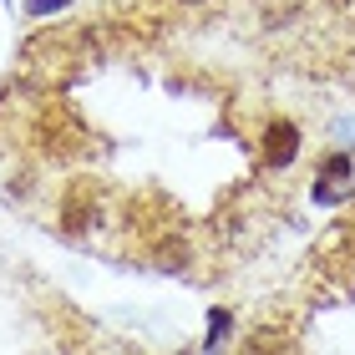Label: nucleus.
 <instances>
[{
    "label": "nucleus",
    "instance_id": "obj_3",
    "mask_svg": "<svg viewBox=\"0 0 355 355\" xmlns=\"http://www.w3.org/2000/svg\"><path fill=\"white\" fill-rule=\"evenodd\" d=\"M61 6H71V0H26V15H51Z\"/></svg>",
    "mask_w": 355,
    "mask_h": 355
},
{
    "label": "nucleus",
    "instance_id": "obj_1",
    "mask_svg": "<svg viewBox=\"0 0 355 355\" xmlns=\"http://www.w3.org/2000/svg\"><path fill=\"white\" fill-rule=\"evenodd\" d=\"M300 157V132L289 122H269V132H264V163L269 168H289Z\"/></svg>",
    "mask_w": 355,
    "mask_h": 355
},
{
    "label": "nucleus",
    "instance_id": "obj_2",
    "mask_svg": "<svg viewBox=\"0 0 355 355\" xmlns=\"http://www.w3.org/2000/svg\"><path fill=\"white\" fill-rule=\"evenodd\" d=\"M229 330H234L229 310H214V315H208V350H218L223 340H229Z\"/></svg>",
    "mask_w": 355,
    "mask_h": 355
}]
</instances>
